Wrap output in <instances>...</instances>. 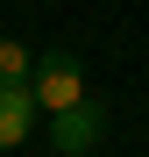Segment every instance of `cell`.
Listing matches in <instances>:
<instances>
[{
    "label": "cell",
    "mask_w": 149,
    "mask_h": 157,
    "mask_svg": "<svg viewBox=\"0 0 149 157\" xmlns=\"http://www.w3.org/2000/svg\"><path fill=\"white\" fill-rule=\"evenodd\" d=\"M43 121L36 107V93L29 86H0V150H14V143H29V128Z\"/></svg>",
    "instance_id": "3957f363"
},
{
    "label": "cell",
    "mask_w": 149,
    "mask_h": 157,
    "mask_svg": "<svg viewBox=\"0 0 149 157\" xmlns=\"http://www.w3.org/2000/svg\"><path fill=\"white\" fill-rule=\"evenodd\" d=\"M36 78V50L29 43H0V86H29Z\"/></svg>",
    "instance_id": "277c9868"
},
{
    "label": "cell",
    "mask_w": 149,
    "mask_h": 157,
    "mask_svg": "<svg viewBox=\"0 0 149 157\" xmlns=\"http://www.w3.org/2000/svg\"><path fill=\"white\" fill-rule=\"evenodd\" d=\"M50 121V143H57V157H85V150H99V136H107V107L85 93L78 107H64V114H43Z\"/></svg>",
    "instance_id": "7a4b0ae2"
},
{
    "label": "cell",
    "mask_w": 149,
    "mask_h": 157,
    "mask_svg": "<svg viewBox=\"0 0 149 157\" xmlns=\"http://www.w3.org/2000/svg\"><path fill=\"white\" fill-rule=\"evenodd\" d=\"M29 93H36V107H43V114H64V107H78V100H85V64L71 57V50H50V57H36Z\"/></svg>",
    "instance_id": "6da1fadb"
}]
</instances>
